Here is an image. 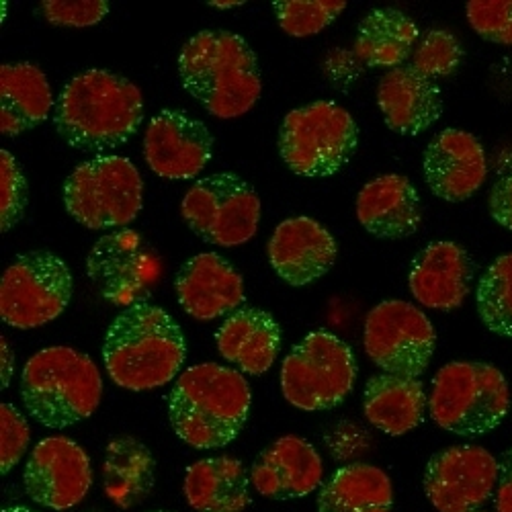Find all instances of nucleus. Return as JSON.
<instances>
[{
	"label": "nucleus",
	"instance_id": "7ed1b4c3",
	"mask_svg": "<svg viewBox=\"0 0 512 512\" xmlns=\"http://www.w3.org/2000/svg\"><path fill=\"white\" fill-rule=\"evenodd\" d=\"M183 89L218 119H238L261 99L259 60L232 31H201L181 50Z\"/></svg>",
	"mask_w": 512,
	"mask_h": 512
},
{
	"label": "nucleus",
	"instance_id": "b1692460",
	"mask_svg": "<svg viewBox=\"0 0 512 512\" xmlns=\"http://www.w3.org/2000/svg\"><path fill=\"white\" fill-rule=\"evenodd\" d=\"M216 345L220 355L240 373L259 377L277 361L281 328L265 310L240 308L218 328Z\"/></svg>",
	"mask_w": 512,
	"mask_h": 512
},
{
	"label": "nucleus",
	"instance_id": "1a4fd4ad",
	"mask_svg": "<svg viewBox=\"0 0 512 512\" xmlns=\"http://www.w3.org/2000/svg\"><path fill=\"white\" fill-rule=\"evenodd\" d=\"M357 373V357L345 340L328 330H316L283 359L281 392L300 410H332L349 398Z\"/></svg>",
	"mask_w": 512,
	"mask_h": 512
},
{
	"label": "nucleus",
	"instance_id": "20e7f679",
	"mask_svg": "<svg viewBox=\"0 0 512 512\" xmlns=\"http://www.w3.org/2000/svg\"><path fill=\"white\" fill-rule=\"evenodd\" d=\"M252 392L238 369L201 363L185 369L168 396V418L193 449H220L242 431Z\"/></svg>",
	"mask_w": 512,
	"mask_h": 512
},
{
	"label": "nucleus",
	"instance_id": "f704fd0d",
	"mask_svg": "<svg viewBox=\"0 0 512 512\" xmlns=\"http://www.w3.org/2000/svg\"><path fill=\"white\" fill-rule=\"evenodd\" d=\"M472 29L486 41L512 46V0H472L465 9Z\"/></svg>",
	"mask_w": 512,
	"mask_h": 512
},
{
	"label": "nucleus",
	"instance_id": "9b49d317",
	"mask_svg": "<svg viewBox=\"0 0 512 512\" xmlns=\"http://www.w3.org/2000/svg\"><path fill=\"white\" fill-rule=\"evenodd\" d=\"M181 216L203 242L234 248L259 232L261 199L238 175L220 173L197 181L185 193Z\"/></svg>",
	"mask_w": 512,
	"mask_h": 512
},
{
	"label": "nucleus",
	"instance_id": "72a5a7b5",
	"mask_svg": "<svg viewBox=\"0 0 512 512\" xmlns=\"http://www.w3.org/2000/svg\"><path fill=\"white\" fill-rule=\"evenodd\" d=\"M29 187L21 166L9 150H0V230H13L25 216Z\"/></svg>",
	"mask_w": 512,
	"mask_h": 512
},
{
	"label": "nucleus",
	"instance_id": "c03bdc74",
	"mask_svg": "<svg viewBox=\"0 0 512 512\" xmlns=\"http://www.w3.org/2000/svg\"><path fill=\"white\" fill-rule=\"evenodd\" d=\"M476 512H478V510H476Z\"/></svg>",
	"mask_w": 512,
	"mask_h": 512
},
{
	"label": "nucleus",
	"instance_id": "ddd939ff",
	"mask_svg": "<svg viewBox=\"0 0 512 512\" xmlns=\"http://www.w3.org/2000/svg\"><path fill=\"white\" fill-rule=\"evenodd\" d=\"M89 279L103 300L132 308L144 304L160 281V259L154 248L130 228L99 238L87 259Z\"/></svg>",
	"mask_w": 512,
	"mask_h": 512
},
{
	"label": "nucleus",
	"instance_id": "412c9836",
	"mask_svg": "<svg viewBox=\"0 0 512 512\" xmlns=\"http://www.w3.org/2000/svg\"><path fill=\"white\" fill-rule=\"evenodd\" d=\"M324 480V463L312 443L287 435L267 447L250 469L254 490L265 498L293 500L312 494Z\"/></svg>",
	"mask_w": 512,
	"mask_h": 512
},
{
	"label": "nucleus",
	"instance_id": "6e6552de",
	"mask_svg": "<svg viewBox=\"0 0 512 512\" xmlns=\"http://www.w3.org/2000/svg\"><path fill=\"white\" fill-rule=\"evenodd\" d=\"M64 205L89 230L130 226L144 207L140 170L123 156H97L82 162L64 183Z\"/></svg>",
	"mask_w": 512,
	"mask_h": 512
},
{
	"label": "nucleus",
	"instance_id": "7c9ffc66",
	"mask_svg": "<svg viewBox=\"0 0 512 512\" xmlns=\"http://www.w3.org/2000/svg\"><path fill=\"white\" fill-rule=\"evenodd\" d=\"M478 314L498 336H512V252L502 254L486 269L476 291Z\"/></svg>",
	"mask_w": 512,
	"mask_h": 512
},
{
	"label": "nucleus",
	"instance_id": "4468645a",
	"mask_svg": "<svg viewBox=\"0 0 512 512\" xmlns=\"http://www.w3.org/2000/svg\"><path fill=\"white\" fill-rule=\"evenodd\" d=\"M500 461L478 445H455L426 463L424 492L439 512H476L498 484Z\"/></svg>",
	"mask_w": 512,
	"mask_h": 512
},
{
	"label": "nucleus",
	"instance_id": "423d86ee",
	"mask_svg": "<svg viewBox=\"0 0 512 512\" xmlns=\"http://www.w3.org/2000/svg\"><path fill=\"white\" fill-rule=\"evenodd\" d=\"M429 408L431 418L443 431L461 437L486 435L510 410L506 377L488 363H449L433 379Z\"/></svg>",
	"mask_w": 512,
	"mask_h": 512
},
{
	"label": "nucleus",
	"instance_id": "c756f323",
	"mask_svg": "<svg viewBox=\"0 0 512 512\" xmlns=\"http://www.w3.org/2000/svg\"><path fill=\"white\" fill-rule=\"evenodd\" d=\"M394 488L381 467L351 463L320 488V512H392Z\"/></svg>",
	"mask_w": 512,
	"mask_h": 512
},
{
	"label": "nucleus",
	"instance_id": "6ab92c4d",
	"mask_svg": "<svg viewBox=\"0 0 512 512\" xmlns=\"http://www.w3.org/2000/svg\"><path fill=\"white\" fill-rule=\"evenodd\" d=\"M267 250L273 271L293 287H304L324 277L338 256L334 236L306 216L281 222Z\"/></svg>",
	"mask_w": 512,
	"mask_h": 512
},
{
	"label": "nucleus",
	"instance_id": "79ce46f5",
	"mask_svg": "<svg viewBox=\"0 0 512 512\" xmlns=\"http://www.w3.org/2000/svg\"><path fill=\"white\" fill-rule=\"evenodd\" d=\"M3 512H35V510H31L27 506H7V508H3Z\"/></svg>",
	"mask_w": 512,
	"mask_h": 512
},
{
	"label": "nucleus",
	"instance_id": "bb28decb",
	"mask_svg": "<svg viewBox=\"0 0 512 512\" xmlns=\"http://www.w3.org/2000/svg\"><path fill=\"white\" fill-rule=\"evenodd\" d=\"M248 474L230 455L195 461L185 474L183 492L197 512H242L250 504Z\"/></svg>",
	"mask_w": 512,
	"mask_h": 512
},
{
	"label": "nucleus",
	"instance_id": "2eb2a0df",
	"mask_svg": "<svg viewBox=\"0 0 512 512\" xmlns=\"http://www.w3.org/2000/svg\"><path fill=\"white\" fill-rule=\"evenodd\" d=\"M23 484L27 496L39 506L70 510L93 488L91 457L68 437H48L33 447Z\"/></svg>",
	"mask_w": 512,
	"mask_h": 512
},
{
	"label": "nucleus",
	"instance_id": "f257e3e1",
	"mask_svg": "<svg viewBox=\"0 0 512 512\" xmlns=\"http://www.w3.org/2000/svg\"><path fill=\"white\" fill-rule=\"evenodd\" d=\"M144 121V97L136 82L93 68L74 76L54 107L58 136L82 152H107L125 144Z\"/></svg>",
	"mask_w": 512,
	"mask_h": 512
},
{
	"label": "nucleus",
	"instance_id": "e433bc0d",
	"mask_svg": "<svg viewBox=\"0 0 512 512\" xmlns=\"http://www.w3.org/2000/svg\"><path fill=\"white\" fill-rule=\"evenodd\" d=\"M48 23L58 27H93L101 23L109 13L105 0H80V3H62V0H46L39 7Z\"/></svg>",
	"mask_w": 512,
	"mask_h": 512
},
{
	"label": "nucleus",
	"instance_id": "37998d69",
	"mask_svg": "<svg viewBox=\"0 0 512 512\" xmlns=\"http://www.w3.org/2000/svg\"><path fill=\"white\" fill-rule=\"evenodd\" d=\"M150 512H168V510H150Z\"/></svg>",
	"mask_w": 512,
	"mask_h": 512
},
{
	"label": "nucleus",
	"instance_id": "9d476101",
	"mask_svg": "<svg viewBox=\"0 0 512 512\" xmlns=\"http://www.w3.org/2000/svg\"><path fill=\"white\" fill-rule=\"evenodd\" d=\"M74 279L60 256L35 250L17 256L0 279L3 322L33 330L60 318L72 302Z\"/></svg>",
	"mask_w": 512,
	"mask_h": 512
},
{
	"label": "nucleus",
	"instance_id": "0eeeda50",
	"mask_svg": "<svg viewBox=\"0 0 512 512\" xmlns=\"http://www.w3.org/2000/svg\"><path fill=\"white\" fill-rule=\"evenodd\" d=\"M359 127L353 115L334 101H316L293 109L283 119L279 154L291 173L322 179L336 175L353 158Z\"/></svg>",
	"mask_w": 512,
	"mask_h": 512
},
{
	"label": "nucleus",
	"instance_id": "f03ea898",
	"mask_svg": "<svg viewBox=\"0 0 512 512\" xmlns=\"http://www.w3.org/2000/svg\"><path fill=\"white\" fill-rule=\"evenodd\" d=\"M187 359L185 334L177 320L154 304L125 308L103 340L105 369L119 388L148 392L179 377Z\"/></svg>",
	"mask_w": 512,
	"mask_h": 512
},
{
	"label": "nucleus",
	"instance_id": "c9c22d12",
	"mask_svg": "<svg viewBox=\"0 0 512 512\" xmlns=\"http://www.w3.org/2000/svg\"><path fill=\"white\" fill-rule=\"evenodd\" d=\"M31 441L27 418L13 406H0V474L7 476L21 461Z\"/></svg>",
	"mask_w": 512,
	"mask_h": 512
},
{
	"label": "nucleus",
	"instance_id": "ea45409f",
	"mask_svg": "<svg viewBox=\"0 0 512 512\" xmlns=\"http://www.w3.org/2000/svg\"><path fill=\"white\" fill-rule=\"evenodd\" d=\"M0 347H3V390H5V388H9L11 375H13V353H11V347L5 340V336H3V340H0Z\"/></svg>",
	"mask_w": 512,
	"mask_h": 512
},
{
	"label": "nucleus",
	"instance_id": "dca6fc26",
	"mask_svg": "<svg viewBox=\"0 0 512 512\" xmlns=\"http://www.w3.org/2000/svg\"><path fill=\"white\" fill-rule=\"evenodd\" d=\"M213 154L207 125L185 111L164 109L148 123L144 158L154 175L168 181H191L201 175Z\"/></svg>",
	"mask_w": 512,
	"mask_h": 512
},
{
	"label": "nucleus",
	"instance_id": "f8f14e48",
	"mask_svg": "<svg viewBox=\"0 0 512 512\" xmlns=\"http://www.w3.org/2000/svg\"><path fill=\"white\" fill-rule=\"evenodd\" d=\"M363 347L383 373L418 379L433 359L437 332L414 304L388 300L367 314Z\"/></svg>",
	"mask_w": 512,
	"mask_h": 512
},
{
	"label": "nucleus",
	"instance_id": "a19ab883",
	"mask_svg": "<svg viewBox=\"0 0 512 512\" xmlns=\"http://www.w3.org/2000/svg\"><path fill=\"white\" fill-rule=\"evenodd\" d=\"M209 7H213V9H234V7H240V5H244L242 0H228V3H218V0H213V3H207Z\"/></svg>",
	"mask_w": 512,
	"mask_h": 512
},
{
	"label": "nucleus",
	"instance_id": "393cba45",
	"mask_svg": "<svg viewBox=\"0 0 512 512\" xmlns=\"http://www.w3.org/2000/svg\"><path fill=\"white\" fill-rule=\"evenodd\" d=\"M54 97L46 74L35 64L0 66V132L15 138L44 123L52 113Z\"/></svg>",
	"mask_w": 512,
	"mask_h": 512
},
{
	"label": "nucleus",
	"instance_id": "5701e85b",
	"mask_svg": "<svg viewBox=\"0 0 512 512\" xmlns=\"http://www.w3.org/2000/svg\"><path fill=\"white\" fill-rule=\"evenodd\" d=\"M357 220L375 238L404 240L422 224L420 195L404 175L377 177L357 195Z\"/></svg>",
	"mask_w": 512,
	"mask_h": 512
},
{
	"label": "nucleus",
	"instance_id": "4be33fe9",
	"mask_svg": "<svg viewBox=\"0 0 512 512\" xmlns=\"http://www.w3.org/2000/svg\"><path fill=\"white\" fill-rule=\"evenodd\" d=\"M377 105L390 130L402 136H420L443 113L437 82L418 74L412 66H400L381 76Z\"/></svg>",
	"mask_w": 512,
	"mask_h": 512
},
{
	"label": "nucleus",
	"instance_id": "473e14b6",
	"mask_svg": "<svg viewBox=\"0 0 512 512\" xmlns=\"http://www.w3.org/2000/svg\"><path fill=\"white\" fill-rule=\"evenodd\" d=\"M463 60V48L459 39L445 29H433L424 33L414 48L412 68L426 78L451 76Z\"/></svg>",
	"mask_w": 512,
	"mask_h": 512
},
{
	"label": "nucleus",
	"instance_id": "aec40b11",
	"mask_svg": "<svg viewBox=\"0 0 512 512\" xmlns=\"http://www.w3.org/2000/svg\"><path fill=\"white\" fill-rule=\"evenodd\" d=\"M175 289L181 308L201 322L230 316L244 302L242 275L216 252L189 259L175 277Z\"/></svg>",
	"mask_w": 512,
	"mask_h": 512
},
{
	"label": "nucleus",
	"instance_id": "4c0bfd02",
	"mask_svg": "<svg viewBox=\"0 0 512 512\" xmlns=\"http://www.w3.org/2000/svg\"><path fill=\"white\" fill-rule=\"evenodd\" d=\"M488 207L494 222L512 232V175L502 177L492 185Z\"/></svg>",
	"mask_w": 512,
	"mask_h": 512
},
{
	"label": "nucleus",
	"instance_id": "a878e982",
	"mask_svg": "<svg viewBox=\"0 0 512 512\" xmlns=\"http://www.w3.org/2000/svg\"><path fill=\"white\" fill-rule=\"evenodd\" d=\"M429 396L422 381L404 375L377 373L373 375L363 394L365 418L390 437H402L422 424Z\"/></svg>",
	"mask_w": 512,
	"mask_h": 512
},
{
	"label": "nucleus",
	"instance_id": "cd10ccee",
	"mask_svg": "<svg viewBox=\"0 0 512 512\" xmlns=\"http://www.w3.org/2000/svg\"><path fill=\"white\" fill-rule=\"evenodd\" d=\"M420 31L412 17L398 9H375L357 29L353 54L369 68H400L418 44Z\"/></svg>",
	"mask_w": 512,
	"mask_h": 512
},
{
	"label": "nucleus",
	"instance_id": "2f4dec72",
	"mask_svg": "<svg viewBox=\"0 0 512 512\" xmlns=\"http://www.w3.org/2000/svg\"><path fill=\"white\" fill-rule=\"evenodd\" d=\"M345 9V0H277L273 3L279 27L291 37L322 33Z\"/></svg>",
	"mask_w": 512,
	"mask_h": 512
},
{
	"label": "nucleus",
	"instance_id": "a211bd4d",
	"mask_svg": "<svg viewBox=\"0 0 512 512\" xmlns=\"http://www.w3.org/2000/svg\"><path fill=\"white\" fill-rule=\"evenodd\" d=\"M476 267L467 250L439 240L424 246L412 261L408 287L414 300L431 310H457L472 291Z\"/></svg>",
	"mask_w": 512,
	"mask_h": 512
},
{
	"label": "nucleus",
	"instance_id": "58836bf2",
	"mask_svg": "<svg viewBox=\"0 0 512 512\" xmlns=\"http://www.w3.org/2000/svg\"><path fill=\"white\" fill-rule=\"evenodd\" d=\"M496 512H512V447L500 457V474L494 498Z\"/></svg>",
	"mask_w": 512,
	"mask_h": 512
},
{
	"label": "nucleus",
	"instance_id": "f3484780",
	"mask_svg": "<svg viewBox=\"0 0 512 512\" xmlns=\"http://www.w3.org/2000/svg\"><path fill=\"white\" fill-rule=\"evenodd\" d=\"M429 189L451 203L474 197L488 179L486 150L476 136L463 130H443L426 146L422 158Z\"/></svg>",
	"mask_w": 512,
	"mask_h": 512
},
{
	"label": "nucleus",
	"instance_id": "39448f33",
	"mask_svg": "<svg viewBox=\"0 0 512 512\" xmlns=\"http://www.w3.org/2000/svg\"><path fill=\"white\" fill-rule=\"evenodd\" d=\"M21 398L48 429H66L95 414L103 398L101 373L91 357L70 347H48L23 367Z\"/></svg>",
	"mask_w": 512,
	"mask_h": 512
},
{
	"label": "nucleus",
	"instance_id": "c85d7f7f",
	"mask_svg": "<svg viewBox=\"0 0 512 512\" xmlns=\"http://www.w3.org/2000/svg\"><path fill=\"white\" fill-rule=\"evenodd\" d=\"M156 461L150 449L134 437H115L105 451L103 486L107 498L130 510L142 504L154 490Z\"/></svg>",
	"mask_w": 512,
	"mask_h": 512
}]
</instances>
